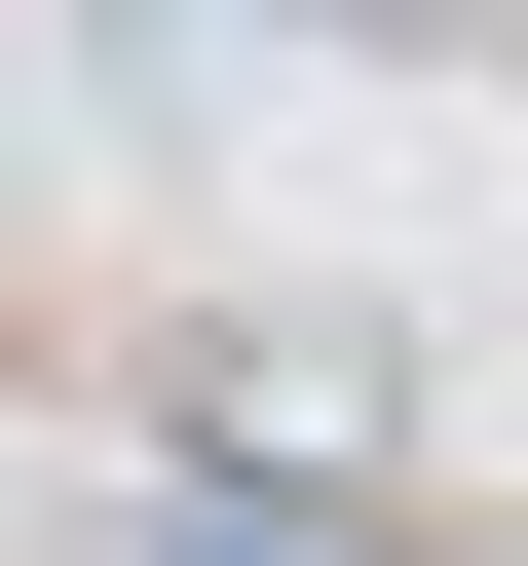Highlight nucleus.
Here are the masks:
<instances>
[{"mask_svg": "<svg viewBox=\"0 0 528 566\" xmlns=\"http://www.w3.org/2000/svg\"><path fill=\"white\" fill-rule=\"evenodd\" d=\"M151 416H189V453H264V491H378V528H415V340H340V303H189V340H151Z\"/></svg>", "mask_w": 528, "mask_h": 566, "instance_id": "1", "label": "nucleus"}, {"mask_svg": "<svg viewBox=\"0 0 528 566\" xmlns=\"http://www.w3.org/2000/svg\"><path fill=\"white\" fill-rule=\"evenodd\" d=\"M415 566H453V528H415ZM490 566H528V528H490Z\"/></svg>", "mask_w": 528, "mask_h": 566, "instance_id": "2", "label": "nucleus"}]
</instances>
